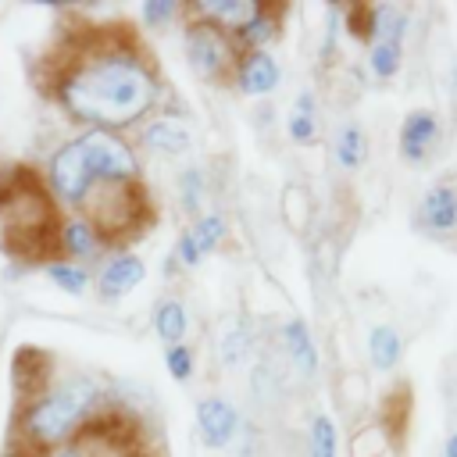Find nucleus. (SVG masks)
Segmentation results:
<instances>
[{"label": "nucleus", "instance_id": "nucleus-1", "mask_svg": "<svg viewBox=\"0 0 457 457\" xmlns=\"http://www.w3.org/2000/svg\"><path fill=\"white\" fill-rule=\"evenodd\" d=\"M64 111L93 129L114 132L146 118L161 100V79L150 54L129 36L89 39L57 82Z\"/></svg>", "mask_w": 457, "mask_h": 457}, {"label": "nucleus", "instance_id": "nucleus-2", "mask_svg": "<svg viewBox=\"0 0 457 457\" xmlns=\"http://www.w3.org/2000/svg\"><path fill=\"white\" fill-rule=\"evenodd\" d=\"M107 179H139V161L118 132L89 129L50 161V182L68 204H82V196Z\"/></svg>", "mask_w": 457, "mask_h": 457}, {"label": "nucleus", "instance_id": "nucleus-3", "mask_svg": "<svg viewBox=\"0 0 457 457\" xmlns=\"http://www.w3.org/2000/svg\"><path fill=\"white\" fill-rule=\"evenodd\" d=\"M0 228L11 243V250H18L25 257H39L54 243L57 211L32 171L18 168V171H11V179L0 182ZM57 243H61V236H57Z\"/></svg>", "mask_w": 457, "mask_h": 457}, {"label": "nucleus", "instance_id": "nucleus-4", "mask_svg": "<svg viewBox=\"0 0 457 457\" xmlns=\"http://www.w3.org/2000/svg\"><path fill=\"white\" fill-rule=\"evenodd\" d=\"M86 221L104 239H136L150 221V200L139 179H107L96 182L86 196Z\"/></svg>", "mask_w": 457, "mask_h": 457}, {"label": "nucleus", "instance_id": "nucleus-5", "mask_svg": "<svg viewBox=\"0 0 457 457\" xmlns=\"http://www.w3.org/2000/svg\"><path fill=\"white\" fill-rule=\"evenodd\" d=\"M96 403V382L93 378H71L50 393H43L29 414H25V436L36 446H54L64 443L71 428H79V421L93 411Z\"/></svg>", "mask_w": 457, "mask_h": 457}, {"label": "nucleus", "instance_id": "nucleus-6", "mask_svg": "<svg viewBox=\"0 0 457 457\" xmlns=\"http://www.w3.org/2000/svg\"><path fill=\"white\" fill-rule=\"evenodd\" d=\"M182 46H186V61L193 64V71L207 82H225L228 75H236L239 57H243L239 43L207 18H193L186 25Z\"/></svg>", "mask_w": 457, "mask_h": 457}, {"label": "nucleus", "instance_id": "nucleus-7", "mask_svg": "<svg viewBox=\"0 0 457 457\" xmlns=\"http://www.w3.org/2000/svg\"><path fill=\"white\" fill-rule=\"evenodd\" d=\"M68 457H146V450L118 421H93L75 436Z\"/></svg>", "mask_w": 457, "mask_h": 457}, {"label": "nucleus", "instance_id": "nucleus-8", "mask_svg": "<svg viewBox=\"0 0 457 457\" xmlns=\"http://www.w3.org/2000/svg\"><path fill=\"white\" fill-rule=\"evenodd\" d=\"M196 428H200L204 446H211V450L232 446L236 436H239V411H236V403H228L225 396H204L196 403Z\"/></svg>", "mask_w": 457, "mask_h": 457}, {"label": "nucleus", "instance_id": "nucleus-9", "mask_svg": "<svg viewBox=\"0 0 457 457\" xmlns=\"http://www.w3.org/2000/svg\"><path fill=\"white\" fill-rule=\"evenodd\" d=\"M396 143H400V157H403L407 164L428 161L432 150H436V143H439V118H436V111H428V107L407 111Z\"/></svg>", "mask_w": 457, "mask_h": 457}, {"label": "nucleus", "instance_id": "nucleus-10", "mask_svg": "<svg viewBox=\"0 0 457 457\" xmlns=\"http://www.w3.org/2000/svg\"><path fill=\"white\" fill-rule=\"evenodd\" d=\"M418 225L432 236L457 232V186H450V182L428 186L418 204Z\"/></svg>", "mask_w": 457, "mask_h": 457}, {"label": "nucleus", "instance_id": "nucleus-11", "mask_svg": "<svg viewBox=\"0 0 457 457\" xmlns=\"http://www.w3.org/2000/svg\"><path fill=\"white\" fill-rule=\"evenodd\" d=\"M282 71H278V61L268 54V50H246L239 57V68H236V82L246 96H268L275 86H278Z\"/></svg>", "mask_w": 457, "mask_h": 457}, {"label": "nucleus", "instance_id": "nucleus-12", "mask_svg": "<svg viewBox=\"0 0 457 457\" xmlns=\"http://www.w3.org/2000/svg\"><path fill=\"white\" fill-rule=\"evenodd\" d=\"M196 7V18H207V21H214L218 29H225V32H243L253 18H257V11H261V4L257 0H204V4H193Z\"/></svg>", "mask_w": 457, "mask_h": 457}, {"label": "nucleus", "instance_id": "nucleus-13", "mask_svg": "<svg viewBox=\"0 0 457 457\" xmlns=\"http://www.w3.org/2000/svg\"><path fill=\"white\" fill-rule=\"evenodd\" d=\"M282 346H286V357L296 364V371L303 378H311L318 371V346H314V336H311L303 318H289L282 325Z\"/></svg>", "mask_w": 457, "mask_h": 457}, {"label": "nucleus", "instance_id": "nucleus-14", "mask_svg": "<svg viewBox=\"0 0 457 457\" xmlns=\"http://www.w3.org/2000/svg\"><path fill=\"white\" fill-rule=\"evenodd\" d=\"M143 275H146V264L136 253H118V257H111L104 264V271H100L96 282H100V293L104 296H121V293L136 289L143 282Z\"/></svg>", "mask_w": 457, "mask_h": 457}, {"label": "nucleus", "instance_id": "nucleus-15", "mask_svg": "<svg viewBox=\"0 0 457 457\" xmlns=\"http://www.w3.org/2000/svg\"><path fill=\"white\" fill-rule=\"evenodd\" d=\"M143 143L157 154H186L193 146V129L182 118H157L143 129Z\"/></svg>", "mask_w": 457, "mask_h": 457}, {"label": "nucleus", "instance_id": "nucleus-16", "mask_svg": "<svg viewBox=\"0 0 457 457\" xmlns=\"http://www.w3.org/2000/svg\"><path fill=\"white\" fill-rule=\"evenodd\" d=\"M278 7H282V4H261L257 18L236 36V43H239L243 50H264L268 43H275L278 32H282V11H278Z\"/></svg>", "mask_w": 457, "mask_h": 457}, {"label": "nucleus", "instance_id": "nucleus-17", "mask_svg": "<svg viewBox=\"0 0 457 457\" xmlns=\"http://www.w3.org/2000/svg\"><path fill=\"white\" fill-rule=\"evenodd\" d=\"M282 218L293 236H307L311 218H314V196L303 182H286L282 189Z\"/></svg>", "mask_w": 457, "mask_h": 457}, {"label": "nucleus", "instance_id": "nucleus-18", "mask_svg": "<svg viewBox=\"0 0 457 457\" xmlns=\"http://www.w3.org/2000/svg\"><path fill=\"white\" fill-rule=\"evenodd\" d=\"M400 357H403V339H400V332L393 328V325H375L371 332H368V361H371V368L375 371H393L396 364H400Z\"/></svg>", "mask_w": 457, "mask_h": 457}, {"label": "nucleus", "instance_id": "nucleus-19", "mask_svg": "<svg viewBox=\"0 0 457 457\" xmlns=\"http://www.w3.org/2000/svg\"><path fill=\"white\" fill-rule=\"evenodd\" d=\"M332 157H336V164H339L343 171H353V168L364 164V157H368V136H364V129H361L357 121H343V125L336 129Z\"/></svg>", "mask_w": 457, "mask_h": 457}, {"label": "nucleus", "instance_id": "nucleus-20", "mask_svg": "<svg viewBox=\"0 0 457 457\" xmlns=\"http://www.w3.org/2000/svg\"><path fill=\"white\" fill-rule=\"evenodd\" d=\"M286 132H289V139L300 143V146H311V143L318 139V104H314V93H311V89H303V93L296 96L293 111L286 114Z\"/></svg>", "mask_w": 457, "mask_h": 457}, {"label": "nucleus", "instance_id": "nucleus-21", "mask_svg": "<svg viewBox=\"0 0 457 457\" xmlns=\"http://www.w3.org/2000/svg\"><path fill=\"white\" fill-rule=\"evenodd\" d=\"M186 328H189V314H186L182 300H175V296L161 300V303H157V311H154V332L164 339V346L182 343Z\"/></svg>", "mask_w": 457, "mask_h": 457}, {"label": "nucleus", "instance_id": "nucleus-22", "mask_svg": "<svg viewBox=\"0 0 457 457\" xmlns=\"http://www.w3.org/2000/svg\"><path fill=\"white\" fill-rule=\"evenodd\" d=\"M403 64V43L400 39H375L368 50V68L375 79H393Z\"/></svg>", "mask_w": 457, "mask_h": 457}, {"label": "nucleus", "instance_id": "nucleus-23", "mask_svg": "<svg viewBox=\"0 0 457 457\" xmlns=\"http://www.w3.org/2000/svg\"><path fill=\"white\" fill-rule=\"evenodd\" d=\"M307 457H339V436H336V421L328 414H314L311 418Z\"/></svg>", "mask_w": 457, "mask_h": 457}, {"label": "nucleus", "instance_id": "nucleus-24", "mask_svg": "<svg viewBox=\"0 0 457 457\" xmlns=\"http://www.w3.org/2000/svg\"><path fill=\"white\" fill-rule=\"evenodd\" d=\"M61 246L71 257H89V253H96L100 236L89 221H68V225H61Z\"/></svg>", "mask_w": 457, "mask_h": 457}, {"label": "nucleus", "instance_id": "nucleus-25", "mask_svg": "<svg viewBox=\"0 0 457 457\" xmlns=\"http://www.w3.org/2000/svg\"><path fill=\"white\" fill-rule=\"evenodd\" d=\"M189 236L196 239V246H200V253L207 257L211 250H218V246H221V239L228 236V228H225V218H221L218 211H211V214H200V218L193 221V228H189Z\"/></svg>", "mask_w": 457, "mask_h": 457}, {"label": "nucleus", "instance_id": "nucleus-26", "mask_svg": "<svg viewBox=\"0 0 457 457\" xmlns=\"http://www.w3.org/2000/svg\"><path fill=\"white\" fill-rule=\"evenodd\" d=\"M389 453V436L386 428L375 421V425H364L353 439H350V457H386Z\"/></svg>", "mask_w": 457, "mask_h": 457}, {"label": "nucleus", "instance_id": "nucleus-27", "mask_svg": "<svg viewBox=\"0 0 457 457\" xmlns=\"http://www.w3.org/2000/svg\"><path fill=\"white\" fill-rule=\"evenodd\" d=\"M343 21H346L350 36H357L361 43H371L375 39V7L371 4H350L343 11Z\"/></svg>", "mask_w": 457, "mask_h": 457}, {"label": "nucleus", "instance_id": "nucleus-28", "mask_svg": "<svg viewBox=\"0 0 457 457\" xmlns=\"http://www.w3.org/2000/svg\"><path fill=\"white\" fill-rule=\"evenodd\" d=\"M46 275L64 289V293H82L86 286H89V275H86V268H79V264H68V261H54V264H46Z\"/></svg>", "mask_w": 457, "mask_h": 457}, {"label": "nucleus", "instance_id": "nucleus-29", "mask_svg": "<svg viewBox=\"0 0 457 457\" xmlns=\"http://www.w3.org/2000/svg\"><path fill=\"white\" fill-rule=\"evenodd\" d=\"M246 350H250L246 328H243V325H232V328H225V339H221V361L232 368V364H239V361L246 357Z\"/></svg>", "mask_w": 457, "mask_h": 457}, {"label": "nucleus", "instance_id": "nucleus-30", "mask_svg": "<svg viewBox=\"0 0 457 457\" xmlns=\"http://www.w3.org/2000/svg\"><path fill=\"white\" fill-rule=\"evenodd\" d=\"M164 364H168L171 378H179V382H189V378H193V350H189L186 343L168 346V350H164Z\"/></svg>", "mask_w": 457, "mask_h": 457}, {"label": "nucleus", "instance_id": "nucleus-31", "mask_svg": "<svg viewBox=\"0 0 457 457\" xmlns=\"http://www.w3.org/2000/svg\"><path fill=\"white\" fill-rule=\"evenodd\" d=\"M182 204L193 214L200 211V204H204V175H200V168H193V171L182 175Z\"/></svg>", "mask_w": 457, "mask_h": 457}, {"label": "nucleus", "instance_id": "nucleus-32", "mask_svg": "<svg viewBox=\"0 0 457 457\" xmlns=\"http://www.w3.org/2000/svg\"><path fill=\"white\" fill-rule=\"evenodd\" d=\"M175 14H179V4H171V0H146V4H143V21H146L150 29L168 25Z\"/></svg>", "mask_w": 457, "mask_h": 457}, {"label": "nucleus", "instance_id": "nucleus-33", "mask_svg": "<svg viewBox=\"0 0 457 457\" xmlns=\"http://www.w3.org/2000/svg\"><path fill=\"white\" fill-rule=\"evenodd\" d=\"M179 261H182L186 268H196V264L204 261V253H200V246H196V239H193L189 232L179 236Z\"/></svg>", "mask_w": 457, "mask_h": 457}, {"label": "nucleus", "instance_id": "nucleus-34", "mask_svg": "<svg viewBox=\"0 0 457 457\" xmlns=\"http://www.w3.org/2000/svg\"><path fill=\"white\" fill-rule=\"evenodd\" d=\"M29 443H32V439H29ZM11 457H46V450H43V446H36V443H32V446H18V450H14V453H11Z\"/></svg>", "mask_w": 457, "mask_h": 457}, {"label": "nucleus", "instance_id": "nucleus-35", "mask_svg": "<svg viewBox=\"0 0 457 457\" xmlns=\"http://www.w3.org/2000/svg\"><path fill=\"white\" fill-rule=\"evenodd\" d=\"M443 457H457V432L446 439V446H443Z\"/></svg>", "mask_w": 457, "mask_h": 457}, {"label": "nucleus", "instance_id": "nucleus-36", "mask_svg": "<svg viewBox=\"0 0 457 457\" xmlns=\"http://www.w3.org/2000/svg\"><path fill=\"white\" fill-rule=\"evenodd\" d=\"M64 457H68V453H64Z\"/></svg>", "mask_w": 457, "mask_h": 457}]
</instances>
